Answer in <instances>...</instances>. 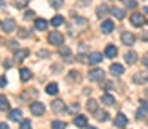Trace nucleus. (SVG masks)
Wrapping results in <instances>:
<instances>
[{"mask_svg": "<svg viewBox=\"0 0 148 129\" xmlns=\"http://www.w3.org/2000/svg\"><path fill=\"white\" fill-rule=\"evenodd\" d=\"M48 43H50V45H55V46H62V43H64V35L59 33V31H52V33L48 35Z\"/></svg>", "mask_w": 148, "mask_h": 129, "instance_id": "f257e3e1", "label": "nucleus"}, {"mask_svg": "<svg viewBox=\"0 0 148 129\" xmlns=\"http://www.w3.org/2000/svg\"><path fill=\"white\" fill-rule=\"evenodd\" d=\"M16 28H17V26H16V21H14V19L7 17V19L2 21V31H3V33H12Z\"/></svg>", "mask_w": 148, "mask_h": 129, "instance_id": "f03ea898", "label": "nucleus"}, {"mask_svg": "<svg viewBox=\"0 0 148 129\" xmlns=\"http://www.w3.org/2000/svg\"><path fill=\"white\" fill-rule=\"evenodd\" d=\"M29 110H31V114H33V115L40 117V115H43V114H45V105H43L41 102H35V103H31Z\"/></svg>", "mask_w": 148, "mask_h": 129, "instance_id": "7ed1b4c3", "label": "nucleus"}, {"mask_svg": "<svg viewBox=\"0 0 148 129\" xmlns=\"http://www.w3.org/2000/svg\"><path fill=\"white\" fill-rule=\"evenodd\" d=\"M131 24L134 26V28H141L143 24H145V16L143 14H138V12H134L133 16H131Z\"/></svg>", "mask_w": 148, "mask_h": 129, "instance_id": "20e7f679", "label": "nucleus"}, {"mask_svg": "<svg viewBox=\"0 0 148 129\" xmlns=\"http://www.w3.org/2000/svg\"><path fill=\"white\" fill-rule=\"evenodd\" d=\"M103 71L102 69H91L90 72H88V79L90 81H103Z\"/></svg>", "mask_w": 148, "mask_h": 129, "instance_id": "39448f33", "label": "nucleus"}, {"mask_svg": "<svg viewBox=\"0 0 148 129\" xmlns=\"http://www.w3.org/2000/svg\"><path fill=\"white\" fill-rule=\"evenodd\" d=\"M114 28H115V24H114V21H110V19H105L102 23V26H100V29H102L103 35H110L112 31H114Z\"/></svg>", "mask_w": 148, "mask_h": 129, "instance_id": "423d86ee", "label": "nucleus"}, {"mask_svg": "<svg viewBox=\"0 0 148 129\" xmlns=\"http://www.w3.org/2000/svg\"><path fill=\"white\" fill-rule=\"evenodd\" d=\"M121 40L124 45H127V46H131L133 43L136 42V38H134V35L133 33H129V31H124V33H121Z\"/></svg>", "mask_w": 148, "mask_h": 129, "instance_id": "0eeeda50", "label": "nucleus"}, {"mask_svg": "<svg viewBox=\"0 0 148 129\" xmlns=\"http://www.w3.org/2000/svg\"><path fill=\"white\" fill-rule=\"evenodd\" d=\"M52 110H53L55 114H62V112H66V105H64V102H62V100H53V102H52Z\"/></svg>", "mask_w": 148, "mask_h": 129, "instance_id": "6e6552de", "label": "nucleus"}, {"mask_svg": "<svg viewBox=\"0 0 148 129\" xmlns=\"http://www.w3.org/2000/svg\"><path fill=\"white\" fill-rule=\"evenodd\" d=\"M133 81L136 85H145V83H148V74L147 72H136L133 76Z\"/></svg>", "mask_w": 148, "mask_h": 129, "instance_id": "1a4fd4ad", "label": "nucleus"}, {"mask_svg": "<svg viewBox=\"0 0 148 129\" xmlns=\"http://www.w3.org/2000/svg\"><path fill=\"white\" fill-rule=\"evenodd\" d=\"M114 126H115V128H126V126H127V117H126L124 114H117V117H115V121H114Z\"/></svg>", "mask_w": 148, "mask_h": 129, "instance_id": "9d476101", "label": "nucleus"}, {"mask_svg": "<svg viewBox=\"0 0 148 129\" xmlns=\"http://www.w3.org/2000/svg\"><path fill=\"white\" fill-rule=\"evenodd\" d=\"M28 55H29V50H26V48L16 50V52H14V60H16V62H21V60H24Z\"/></svg>", "mask_w": 148, "mask_h": 129, "instance_id": "9b49d317", "label": "nucleus"}, {"mask_svg": "<svg viewBox=\"0 0 148 129\" xmlns=\"http://www.w3.org/2000/svg\"><path fill=\"white\" fill-rule=\"evenodd\" d=\"M102 59H103V55H102L100 52H93V53H90L88 62H90L91 66H97V64H100V62H102Z\"/></svg>", "mask_w": 148, "mask_h": 129, "instance_id": "f8f14e48", "label": "nucleus"}, {"mask_svg": "<svg viewBox=\"0 0 148 129\" xmlns=\"http://www.w3.org/2000/svg\"><path fill=\"white\" fill-rule=\"evenodd\" d=\"M145 115H148V102H141L140 109L136 110V117L138 119H143Z\"/></svg>", "mask_w": 148, "mask_h": 129, "instance_id": "ddd939ff", "label": "nucleus"}, {"mask_svg": "<svg viewBox=\"0 0 148 129\" xmlns=\"http://www.w3.org/2000/svg\"><path fill=\"white\" fill-rule=\"evenodd\" d=\"M9 117H10V121L21 122V117H23V112H21V109H12V110L9 112Z\"/></svg>", "mask_w": 148, "mask_h": 129, "instance_id": "4468645a", "label": "nucleus"}, {"mask_svg": "<svg viewBox=\"0 0 148 129\" xmlns=\"http://www.w3.org/2000/svg\"><path fill=\"white\" fill-rule=\"evenodd\" d=\"M74 126H77V128H86V126H88L86 115H76V117H74Z\"/></svg>", "mask_w": 148, "mask_h": 129, "instance_id": "2eb2a0df", "label": "nucleus"}, {"mask_svg": "<svg viewBox=\"0 0 148 129\" xmlns=\"http://www.w3.org/2000/svg\"><path fill=\"white\" fill-rule=\"evenodd\" d=\"M103 55H105V57H109V59L117 57V46H114V45H107V46H105V52H103Z\"/></svg>", "mask_w": 148, "mask_h": 129, "instance_id": "dca6fc26", "label": "nucleus"}, {"mask_svg": "<svg viewBox=\"0 0 148 129\" xmlns=\"http://www.w3.org/2000/svg\"><path fill=\"white\" fill-rule=\"evenodd\" d=\"M110 14L115 19H124V17H126V10H124V9H119V7H112Z\"/></svg>", "mask_w": 148, "mask_h": 129, "instance_id": "f3484780", "label": "nucleus"}, {"mask_svg": "<svg viewBox=\"0 0 148 129\" xmlns=\"http://www.w3.org/2000/svg\"><path fill=\"white\" fill-rule=\"evenodd\" d=\"M59 53H60V57H66V62H73L71 60V48L69 46H60V50H59Z\"/></svg>", "mask_w": 148, "mask_h": 129, "instance_id": "a211bd4d", "label": "nucleus"}, {"mask_svg": "<svg viewBox=\"0 0 148 129\" xmlns=\"http://www.w3.org/2000/svg\"><path fill=\"white\" fill-rule=\"evenodd\" d=\"M110 72L114 74V76H122V74H124V67H122L121 64H112Z\"/></svg>", "mask_w": 148, "mask_h": 129, "instance_id": "6ab92c4d", "label": "nucleus"}, {"mask_svg": "<svg viewBox=\"0 0 148 129\" xmlns=\"http://www.w3.org/2000/svg\"><path fill=\"white\" fill-rule=\"evenodd\" d=\"M48 28V23L45 21V19H35V29L38 31H45Z\"/></svg>", "mask_w": 148, "mask_h": 129, "instance_id": "aec40b11", "label": "nucleus"}, {"mask_svg": "<svg viewBox=\"0 0 148 129\" xmlns=\"http://www.w3.org/2000/svg\"><path fill=\"white\" fill-rule=\"evenodd\" d=\"M19 78H21V81H29V79H31V71L26 69V67H23V69L19 71Z\"/></svg>", "mask_w": 148, "mask_h": 129, "instance_id": "412c9836", "label": "nucleus"}, {"mask_svg": "<svg viewBox=\"0 0 148 129\" xmlns=\"http://www.w3.org/2000/svg\"><path fill=\"white\" fill-rule=\"evenodd\" d=\"M45 91H47V95H57L59 93V86H57V83H48Z\"/></svg>", "mask_w": 148, "mask_h": 129, "instance_id": "4be33fe9", "label": "nucleus"}, {"mask_svg": "<svg viewBox=\"0 0 148 129\" xmlns=\"http://www.w3.org/2000/svg\"><path fill=\"white\" fill-rule=\"evenodd\" d=\"M36 95H38L36 89H28L26 93H23V95H21V100L28 102V98H36Z\"/></svg>", "mask_w": 148, "mask_h": 129, "instance_id": "5701e85b", "label": "nucleus"}, {"mask_svg": "<svg viewBox=\"0 0 148 129\" xmlns=\"http://www.w3.org/2000/svg\"><path fill=\"white\" fill-rule=\"evenodd\" d=\"M109 12H110V10H109L105 5H100V7L97 9V16H98V19H105V16H107Z\"/></svg>", "mask_w": 148, "mask_h": 129, "instance_id": "b1692460", "label": "nucleus"}, {"mask_svg": "<svg viewBox=\"0 0 148 129\" xmlns=\"http://www.w3.org/2000/svg\"><path fill=\"white\" fill-rule=\"evenodd\" d=\"M124 59H126V62H127L129 66H133V64L136 62V59H138V55H136V52H127Z\"/></svg>", "mask_w": 148, "mask_h": 129, "instance_id": "393cba45", "label": "nucleus"}, {"mask_svg": "<svg viewBox=\"0 0 148 129\" xmlns=\"http://www.w3.org/2000/svg\"><path fill=\"white\" fill-rule=\"evenodd\" d=\"M86 109H88L90 112H93V114H95V112L98 110V105H97V100H93V98H90V100H88V103H86Z\"/></svg>", "mask_w": 148, "mask_h": 129, "instance_id": "a878e982", "label": "nucleus"}, {"mask_svg": "<svg viewBox=\"0 0 148 129\" xmlns=\"http://www.w3.org/2000/svg\"><path fill=\"white\" fill-rule=\"evenodd\" d=\"M102 102H103L105 105H109V107H110V105H114L115 98H114L112 95H109V93H103V95H102Z\"/></svg>", "mask_w": 148, "mask_h": 129, "instance_id": "bb28decb", "label": "nucleus"}, {"mask_svg": "<svg viewBox=\"0 0 148 129\" xmlns=\"http://www.w3.org/2000/svg\"><path fill=\"white\" fill-rule=\"evenodd\" d=\"M50 24L57 28V26L64 24V17H62V16H53V17H52V21H50Z\"/></svg>", "mask_w": 148, "mask_h": 129, "instance_id": "cd10ccee", "label": "nucleus"}, {"mask_svg": "<svg viewBox=\"0 0 148 129\" xmlns=\"http://www.w3.org/2000/svg\"><path fill=\"white\" fill-rule=\"evenodd\" d=\"M0 109H2L3 112L9 109V100H7V96H3V95L0 96Z\"/></svg>", "mask_w": 148, "mask_h": 129, "instance_id": "c85d7f7f", "label": "nucleus"}, {"mask_svg": "<svg viewBox=\"0 0 148 129\" xmlns=\"http://www.w3.org/2000/svg\"><path fill=\"white\" fill-rule=\"evenodd\" d=\"M48 5L53 7V9H60L64 5V0H48Z\"/></svg>", "mask_w": 148, "mask_h": 129, "instance_id": "c756f323", "label": "nucleus"}, {"mask_svg": "<svg viewBox=\"0 0 148 129\" xmlns=\"http://www.w3.org/2000/svg\"><path fill=\"white\" fill-rule=\"evenodd\" d=\"M95 114H97L95 117H97L98 121H103V122H105V121H109V114H107V112H98V110H97Z\"/></svg>", "mask_w": 148, "mask_h": 129, "instance_id": "7c9ffc66", "label": "nucleus"}, {"mask_svg": "<svg viewBox=\"0 0 148 129\" xmlns=\"http://www.w3.org/2000/svg\"><path fill=\"white\" fill-rule=\"evenodd\" d=\"M28 3H29V0H14V5H16L17 9H24Z\"/></svg>", "mask_w": 148, "mask_h": 129, "instance_id": "2f4dec72", "label": "nucleus"}, {"mask_svg": "<svg viewBox=\"0 0 148 129\" xmlns=\"http://www.w3.org/2000/svg\"><path fill=\"white\" fill-rule=\"evenodd\" d=\"M52 129H66V122H62V121H53V122H52Z\"/></svg>", "mask_w": 148, "mask_h": 129, "instance_id": "473e14b6", "label": "nucleus"}, {"mask_svg": "<svg viewBox=\"0 0 148 129\" xmlns=\"http://www.w3.org/2000/svg\"><path fill=\"white\" fill-rule=\"evenodd\" d=\"M126 7H127V9H136V7H138V2H136V0H127V2H126Z\"/></svg>", "mask_w": 148, "mask_h": 129, "instance_id": "72a5a7b5", "label": "nucleus"}, {"mask_svg": "<svg viewBox=\"0 0 148 129\" xmlns=\"http://www.w3.org/2000/svg\"><path fill=\"white\" fill-rule=\"evenodd\" d=\"M19 129H33L31 128V121H23L21 126H19Z\"/></svg>", "mask_w": 148, "mask_h": 129, "instance_id": "f704fd0d", "label": "nucleus"}, {"mask_svg": "<svg viewBox=\"0 0 148 129\" xmlns=\"http://www.w3.org/2000/svg\"><path fill=\"white\" fill-rule=\"evenodd\" d=\"M69 74H71V79H76V81H79V79H81V76H79V72H77V71H71Z\"/></svg>", "mask_w": 148, "mask_h": 129, "instance_id": "c9c22d12", "label": "nucleus"}, {"mask_svg": "<svg viewBox=\"0 0 148 129\" xmlns=\"http://www.w3.org/2000/svg\"><path fill=\"white\" fill-rule=\"evenodd\" d=\"M19 36H21V38H28V36H29V31L23 28V29H19Z\"/></svg>", "mask_w": 148, "mask_h": 129, "instance_id": "e433bc0d", "label": "nucleus"}, {"mask_svg": "<svg viewBox=\"0 0 148 129\" xmlns=\"http://www.w3.org/2000/svg\"><path fill=\"white\" fill-rule=\"evenodd\" d=\"M7 45H9V48H12L14 52L17 50V42H16V40H10V42H7Z\"/></svg>", "mask_w": 148, "mask_h": 129, "instance_id": "4c0bfd02", "label": "nucleus"}, {"mask_svg": "<svg viewBox=\"0 0 148 129\" xmlns=\"http://www.w3.org/2000/svg\"><path fill=\"white\" fill-rule=\"evenodd\" d=\"M77 110H79V105H77V103H76V102H74L73 105H71V107H69V112H77Z\"/></svg>", "mask_w": 148, "mask_h": 129, "instance_id": "58836bf2", "label": "nucleus"}, {"mask_svg": "<svg viewBox=\"0 0 148 129\" xmlns=\"http://www.w3.org/2000/svg\"><path fill=\"white\" fill-rule=\"evenodd\" d=\"M31 17H35V12H33V10H28V12L24 14V19H31Z\"/></svg>", "mask_w": 148, "mask_h": 129, "instance_id": "ea45409f", "label": "nucleus"}, {"mask_svg": "<svg viewBox=\"0 0 148 129\" xmlns=\"http://www.w3.org/2000/svg\"><path fill=\"white\" fill-rule=\"evenodd\" d=\"M0 86H2V88L7 86V79H5V76H2V79H0Z\"/></svg>", "mask_w": 148, "mask_h": 129, "instance_id": "a19ab883", "label": "nucleus"}, {"mask_svg": "<svg viewBox=\"0 0 148 129\" xmlns=\"http://www.w3.org/2000/svg\"><path fill=\"white\" fill-rule=\"evenodd\" d=\"M141 62H143V66L148 69V55H145V57H143V60H141Z\"/></svg>", "mask_w": 148, "mask_h": 129, "instance_id": "79ce46f5", "label": "nucleus"}, {"mask_svg": "<svg viewBox=\"0 0 148 129\" xmlns=\"http://www.w3.org/2000/svg\"><path fill=\"white\" fill-rule=\"evenodd\" d=\"M3 67H5V69H10V67H12V64H10V62H3Z\"/></svg>", "mask_w": 148, "mask_h": 129, "instance_id": "37998d69", "label": "nucleus"}, {"mask_svg": "<svg viewBox=\"0 0 148 129\" xmlns=\"http://www.w3.org/2000/svg\"><path fill=\"white\" fill-rule=\"evenodd\" d=\"M40 55H41V57H50V53H48V52H40Z\"/></svg>", "mask_w": 148, "mask_h": 129, "instance_id": "c03bdc74", "label": "nucleus"}, {"mask_svg": "<svg viewBox=\"0 0 148 129\" xmlns=\"http://www.w3.org/2000/svg\"><path fill=\"white\" fill-rule=\"evenodd\" d=\"M0 129H10V128H9V126H7L5 122H2V126H0Z\"/></svg>", "mask_w": 148, "mask_h": 129, "instance_id": "a18cd8bd", "label": "nucleus"}, {"mask_svg": "<svg viewBox=\"0 0 148 129\" xmlns=\"http://www.w3.org/2000/svg\"><path fill=\"white\" fill-rule=\"evenodd\" d=\"M145 14H148V7H145Z\"/></svg>", "mask_w": 148, "mask_h": 129, "instance_id": "49530a36", "label": "nucleus"}, {"mask_svg": "<svg viewBox=\"0 0 148 129\" xmlns=\"http://www.w3.org/2000/svg\"><path fill=\"white\" fill-rule=\"evenodd\" d=\"M88 129H97V128H88Z\"/></svg>", "mask_w": 148, "mask_h": 129, "instance_id": "de8ad7c7", "label": "nucleus"}]
</instances>
